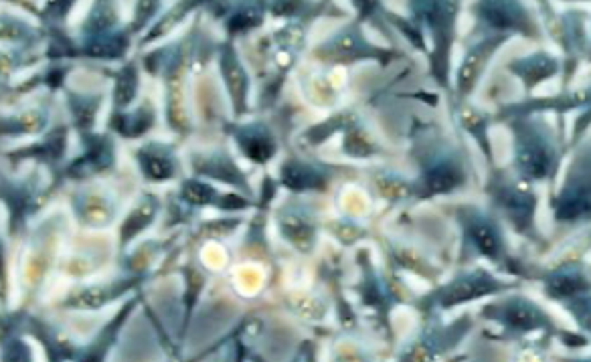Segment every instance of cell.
Instances as JSON below:
<instances>
[{
  "mask_svg": "<svg viewBox=\"0 0 591 362\" xmlns=\"http://www.w3.org/2000/svg\"><path fill=\"white\" fill-rule=\"evenodd\" d=\"M480 10L494 27L516 29L525 24V13L516 0H482Z\"/></svg>",
  "mask_w": 591,
  "mask_h": 362,
  "instance_id": "cell-1",
  "label": "cell"
},
{
  "mask_svg": "<svg viewBox=\"0 0 591 362\" xmlns=\"http://www.w3.org/2000/svg\"><path fill=\"white\" fill-rule=\"evenodd\" d=\"M520 166L525 168L527 174L541 178V176H545L549 172L551 154L543 146V142L531 140L529 144H525L520 148Z\"/></svg>",
  "mask_w": 591,
  "mask_h": 362,
  "instance_id": "cell-2",
  "label": "cell"
},
{
  "mask_svg": "<svg viewBox=\"0 0 591 362\" xmlns=\"http://www.w3.org/2000/svg\"><path fill=\"white\" fill-rule=\"evenodd\" d=\"M282 176L290 189H308L316 184V174L310 171L308 166H302L298 162H290L282 168Z\"/></svg>",
  "mask_w": 591,
  "mask_h": 362,
  "instance_id": "cell-3",
  "label": "cell"
},
{
  "mask_svg": "<svg viewBox=\"0 0 591 362\" xmlns=\"http://www.w3.org/2000/svg\"><path fill=\"white\" fill-rule=\"evenodd\" d=\"M506 322L518 328H533L541 322V316L533 305L516 302L511 304V307H506Z\"/></svg>",
  "mask_w": 591,
  "mask_h": 362,
  "instance_id": "cell-4",
  "label": "cell"
},
{
  "mask_svg": "<svg viewBox=\"0 0 591 362\" xmlns=\"http://www.w3.org/2000/svg\"><path fill=\"white\" fill-rule=\"evenodd\" d=\"M470 233H472V237H474V241H476V245L480 247L482 253H486V255H496L498 253V247H500L498 235H496L490 225H486L482 221L474 223L470 227Z\"/></svg>",
  "mask_w": 591,
  "mask_h": 362,
  "instance_id": "cell-5",
  "label": "cell"
},
{
  "mask_svg": "<svg viewBox=\"0 0 591 362\" xmlns=\"http://www.w3.org/2000/svg\"><path fill=\"white\" fill-rule=\"evenodd\" d=\"M488 286H484V282H472V280H464L454 287L448 289L446 294V304H456L462 300H470L478 294H484V289Z\"/></svg>",
  "mask_w": 591,
  "mask_h": 362,
  "instance_id": "cell-6",
  "label": "cell"
},
{
  "mask_svg": "<svg viewBox=\"0 0 591 362\" xmlns=\"http://www.w3.org/2000/svg\"><path fill=\"white\" fill-rule=\"evenodd\" d=\"M241 142H243V148H245L249 158H253V160H257V162H264V160L269 158L271 152H273L271 142L267 140L266 136L253 133V136H249V138H243Z\"/></svg>",
  "mask_w": 591,
  "mask_h": 362,
  "instance_id": "cell-7",
  "label": "cell"
},
{
  "mask_svg": "<svg viewBox=\"0 0 591 362\" xmlns=\"http://www.w3.org/2000/svg\"><path fill=\"white\" fill-rule=\"evenodd\" d=\"M134 94H136V73L134 69H126L122 71V75L118 79V85H115V101L118 106H126L132 101Z\"/></svg>",
  "mask_w": 591,
  "mask_h": 362,
  "instance_id": "cell-8",
  "label": "cell"
},
{
  "mask_svg": "<svg viewBox=\"0 0 591 362\" xmlns=\"http://www.w3.org/2000/svg\"><path fill=\"white\" fill-rule=\"evenodd\" d=\"M456 182H458V176L452 172L450 166L436 168V171L429 174V187H432L434 191H446V189H452Z\"/></svg>",
  "mask_w": 591,
  "mask_h": 362,
  "instance_id": "cell-9",
  "label": "cell"
},
{
  "mask_svg": "<svg viewBox=\"0 0 591 362\" xmlns=\"http://www.w3.org/2000/svg\"><path fill=\"white\" fill-rule=\"evenodd\" d=\"M144 171L148 172V176H152L156 180H164L166 176H171L172 166L160 156H144Z\"/></svg>",
  "mask_w": 591,
  "mask_h": 362,
  "instance_id": "cell-10",
  "label": "cell"
},
{
  "mask_svg": "<svg viewBox=\"0 0 591 362\" xmlns=\"http://www.w3.org/2000/svg\"><path fill=\"white\" fill-rule=\"evenodd\" d=\"M583 286L579 275H555L551 280V287L555 289V294H571L575 289Z\"/></svg>",
  "mask_w": 591,
  "mask_h": 362,
  "instance_id": "cell-11",
  "label": "cell"
},
{
  "mask_svg": "<svg viewBox=\"0 0 591 362\" xmlns=\"http://www.w3.org/2000/svg\"><path fill=\"white\" fill-rule=\"evenodd\" d=\"M185 196L191 203L203 205V203H209L211 198H213V191H211L209 187L201 184V182H189V184H185Z\"/></svg>",
  "mask_w": 591,
  "mask_h": 362,
  "instance_id": "cell-12",
  "label": "cell"
},
{
  "mask_svg": "<svg viewBox=\"0 0 591 362\" xmlns=\"http://www.w3.org/2000/svg\"><path fill=\"white\" fill-rule=\"evenodd\" d=\"M480 61H482V57H480V53L476 51V53H472V55L468 57V61L464 63V69H462V87H464V83H466V85L472 83V79L476 77Z\"/></svg>",
  "mask_w": 591,
  "mask_h": 362,
  "instance_id": "cell-13",
  "label": "cell"
}]
</instances>
